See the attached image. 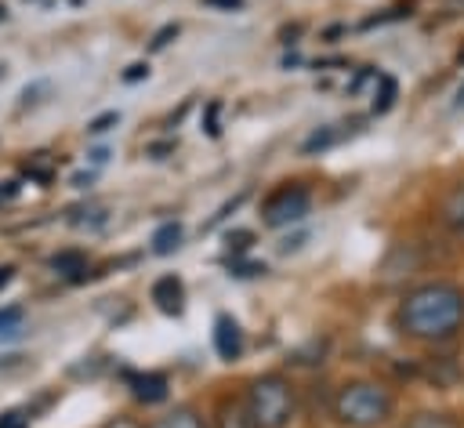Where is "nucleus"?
I'll return each mask as SVG.
<instances>
[{"mask_svg":"<svg viewBox=\"0 0 464 428\" xmlns=\"http://www.w3.org/2000/svg\"><path fill=\"white\" fill-rule=\"evenodd\" d=\"M464 326V290L457 283L435 279L413 287L399 301V330L417 341H446Z\"/></svg>","mask_w":464,"mask_h":428,"instance_id":"obj_1","label":"nucleus"},{"mask_svg":"<svg viewBox=\"0 0 464 428\" xmlns=\"http://www.w3.org/2000/svg\"><path fill=\"white\" fill-rule=\"evenodd\" d=\"M330 410L348 428H377L395 413V395L381 381H348L337 388Z\"/></svg>","mask_w":464,"mask_h":428,"instance_id":"obj_2","label":"nucleus"},{"mask_svg":"<svg viewBox=\"0 0 464 428\" xmlns=\"http://www.w3.org/2000/svg\"><path fill=\"white\" fill-rule=\"evenodd\" d=\"M246 406L261 428H286L297 413V388L283 374H261L246 384Z\"/></svg>","mask_w":464,"mask_h":428,"instance_id":"obj_3","label":"nucleus"},{"mask_svg":"<svg viewBox=\"0 0 464 428\" xmlns=\"http://www.w3.org/2000/svg\"><path fill=\"white\" fill-rule=\"evenodd\" d=\"M312 210V192L297 181H286L279 189H272L261 203V221L268 229H286V225H297L304 221V214Z\"/></svg>","mask_w":464,"mask_h":428,"instance_id":"obj_4","label":"nucleus"},{"mask_svg":"<svg viewBox=\"0 0 464 428\" xmlns=\"http://www.w3.org/2000/svg\"><path fill=\"white\" fill-rule=\"evenodd\" d=\"M214 352L225 363H232V359L243 355V330H239V323L232 316H218L214 319Z\"/></svg>","mask_w":464,"mask_h":428,"instance_id":"obj_5","label":"nucleus"},{"mask_svg":"<svg viewBox=\"0 0 464 428\" xmlns=\"http://www.w3.org/2000/svg\"><path fill=\"white\" fill-rule=\"evenodd\" d=\"M214 428H261L246 406V395H225L214 413Z\"/></svg>","mask_w":464,"mask_h":428,"instance_id":"obj_6","label":"nucleus"},{"mask_svg":"<svg viewBox=\"0 0 464 428\" xmlns=\"http://www.w3.org/2000/svg\"><path fill=\"white\" fill-rule=\"evenodd\" d=\"M439 225H442L450 236L464 239V181H457V185L439 199Z\"/></svg>","mask_w":464,"mask_h":428,"instance_id":"obj_7","label":"nucleus"},{"mask_svg":"<svg viewBox=\"0 0 464 428\" xmlns=\"http://www.w3.org/2000/svg\"><path fill=\"white\" fill-rule=\"evenodd\" d=\"M152 301L163 316H181L185 312V287L178 276H160L152 283Z\"/></svg>","mask_w":464,"mask_h":428,"instance_id":"obj_8","label":"nucleus"},{"mask_svg":"<svg viewBox=\"0 0 464 428\" xmlns=\"http://www.w3.org/2000/svg\"><path fill=\"white\" fill-rule=\"evenodd\" d=\"M167 377L163 374H156V370H149V374H134L130 377V392H134V399L138 403H163L167 399Z\"/></svg>","mask_w":464,"mask_h":428,"instance_id":"obj_9","label":"nucleus"},{"mask_svg":"<svg viewBox=\"0 0 464 428\" xmlns=\"http://www.w3.org/2000/svg\"><path fill=\"white\" fill-rule=\"evenodd\" d=\"M344 123H326V127H315L304 141H301V152L304 156H312V152H323V149H330V145H337L341 138H344V131H341Z\"/></svg>","mask_w":464,"mask_h":428,"instance_id":"obj_10","label":"nucleus"},{"mask_svg":"<svg viewBox=\"0 0 464 428\" xmlns=\"http://www.w3.org/2000/svg\"><path fill=\"white\" fill-rule=\"evenodd\" d=\"M51 268L62 272L65 279H83V272H87V254H83V250H58V254L51 258Z\"/></svg>","mask_w":464,"mask_h":428,"instance_id":"obj_11","label":"nucleus"},{"mask_svg":"<svg viewBox=\"0 0 464 428\" xmlns=\"http://www.w3.org/2000/svg\"><path fill=\"white\" fill-rule=\"evenodd\" d=\"M149 428H207V424H203V417H199L192 406H178V410L156 417Z\"/></svg>","mask_w":464,"mask_h":428,"instance_id":"obj_12","label":"nucleus"},{"mask_svg":"<svg viewBox=\"0 0 464 428\" xmlns=\"http://www.w3.org/2000/svg\"><path fill=\"white\" fill-rule=\"evenodd\" d=\"M178 243H181V221H167L152 236V250L156 254H170V250H178Z\"/></svg>","mask_w":464,"mask_h":428,"instance_id":"obj_13","label":"nucleus"},{"mask_svg":"<svg viewBox=\"0 0 464 428\" xmlns=\"http://www.w3.org/2000/svg\"><path fill=\"white\" fill-rule=\"evenodd\" d=\"M406 428H457V421L450 413H413Z\"/></svg>","mask_w":464,"mask_h":428,"instance_id":"obj_14","label":"nucleus"},{"mask_svg":"<svg viewBox=\"0 0 464 428\" xmlns=\"http://www.w3.org/2000/svg\"><path fill=\"white\" fill-rule=\"evenodd\" d=\"M395 80L392 76H381V91H373V109L377 112H384V109H392V102H395Z\"/></svg>","mask_w":464,"mask_h":428,"instance_id":"obj_15","label":"nucleus"},{"mask_svg":"<svg viewBox=\"0 0 464 428\" xmlns=\"http://www.w3.org/2000/svg\"><path fill=\"white\" fill-rule=\"evenodd\" d=\"M0 428H29V410H4Z\"/></svg>","mask_w":464,"mask_h":428,"instance_id":"obj_16","label":"nucleus"},{"mask_svg":"<svg viewBox=\"0 0 464 428\" xmlns=\"http://www.w3.org/2000/svg\"><path fill=\"white\" fill-rule=\"evenodd\" d=\"M18 323H22V308H18V305H7V308H0V334H7V330H18Z\"/></svg>","mask_w":464,"mask_h":428,"instance_id":"obj_17","label":"nucleus"},{"mask_svg":"<svg viewBox=\"0 0 464 428\" xmlns=\"http://www.w3.org/2000/svg\"><path fill=\"white\" fill-rule=\"evenodd\" d=\"M112 123H120V112H102L98 120H91V123H87V134H105Z\"/></svg>","mask_w":464,"mask_h":428,"instance_id":"obj_18","label":"nucleus"},{"mask_svg":"<svg viewBox=\"0 0 464 428\" xmlns=\"http://www.w3.org/2000/svg\"><path fill=\"white\" fill-rule=\"evenodd\" d=\"M243 199H246V192H239V196H236V199H232V203H225V207H221V210H218V214H214V218H210V221H207V229H214V225H218V221H225V218H228V214H232V210H236V207H239V203H243Z\"/></svg>","mask_w":464,"mask_h":428,"instance_id":"obj_19","label":"nucleus"},{"mask_svg":"<svg viewBox=\"0 0 464 428\" xmlns=\"http://www.w3.org/2000/svg\"><path fill=\"white\" fill-rule=\"evenodd\" d=\"M250 239H254V232H228V250H246L250 247Z\"/></svg>","mask_w":464,"mask_h":428,"instance_id":"obj_20","label":"nucleus"},{"mask_svg":"<svg viewBox=\"0 0 464 428\" xmlns=\"http://www.w3.org/2000/svg\"><path fill=\"white\" fill-rule=\"evenodd\" d=\"M141 76H149V65H145V62H134V65H127V73H123L127 83H134V80H141Z\"/></svg>","mask_w":464,"mask_h":428,"instance_id":"obj_21","label":"nucleus"},{"mask_svg":"<svg viewBox=\"0 0 464 428\" xmlns=\"http://www.w3.org/2000/svg\"><path fill=\"white\" fill-rule=\"evenodd\" d=\"M236 276H257V272H265V265H246V261H232L228 265Z\"/></svg>","mask_w":464,"mask_h":428,"instance_id":"obj_22","label":"nucleus"},{"mask_svg":"<svg viewBox=\"0 0 464 428\" xmlns=\"http://www.w3.org/2000/svg\"><path fill=\"white\" fill-rule=\"evenodd\" d=\"M170 36H178V25L160 29V33H156V40H152V47H156V51H160V47H167V40H170Z\"/></svg>","mask_w":464,"mask_h":428,"instance_id":"obj_23","label":"nucleus"},{"mask_svg":"<svg viewBox=\"0 0 464 428\" xmlns=\"http://www.w3.org/2000/svg\"><path fill=\"white\" fill-rule=\"evenodd\" d=\"M207 7H221V11H236V7H243V0H203Z\"/></svg>","mask_w":464,"mask_h":428,"instance_id":"obj_24","label":"nucleus"},{"mask_svg":"<svg viewBox=\"0 0 464 428\" xmlns=\"http://www.w3.org/2000/svg\"><path fill=\"white\" fill-rule=\"evenodd\" d=\"M18 192V181H0V203H7Z\"/></svg>","mask_w":464,"mask_h":428,"instance_id":"obj_25","label":"nucleus"},{"mask_svg":"<svg viewBox=\"0 0 464 428\" xmlns=\"http://www.w3.org/2000/svg\"><path fill=\"white\" fill-rule=\"evenodd\" d=\"M105 428H141V424H138V421H130V417H112Z\"/></svg>","mask_w":464,"mask_h":428,"instance_id":"obj_26","label":"nucleus"},{"mask_svg":"<svg viewBox=\"0 0 464 428\" xmlns=\"http://www.w3.org/2000/svg\"><path fill=\"white\" fill-rule=\"evenodd\" d=\"M11 279H14V265H0V290H4Z\"/></svg>","mask_w":464,"mask_h":428,"instance_id":"obj_27","label":"nucleus"},{"mask_svg":"<svg viewBox=\"0 0 464 428\" xmlns=\"http://www.w3.org/2000/svg\"><path fill=\"white\" fill-rule=\"evenodd\" d=\"M91 160H94V163H105V160H109V149H94Z\"/></svg>","mask_w":464,"mask_h":428,"instance_id":"obj_28","label":"nucleus"},{"mask_svg":"<svg viewBox=\"0 0 464 428\" xmlns=\"http://www.w3.org/2000/svg\"><path fill=\"white\" fill-rule=\"evenodd\" d=\"M457 102H460V105H464V83H460V91H457Z\"/></svg>","mask_w":464,"mask_h":428,"instance_id":"obj_29","label":"nucleus"},{"mask_svg":"<svg viewBox=\"0 0 464 428\" xmlns=\"http://www.w3.org/2000/svg\"><path fill=\"white\" fill-rule=\"evenodd\" d=\"M460 62H464V51H460Z\"/></svg>","mask_w":464,"mask_h":428,"instance_id":"obj_30","label":"nucleus"},{"mask_svg":"<svg viewBox=\"0 0 464 428\" xmlns=\"http://www.w3.org/2000/svg\"><path fill=\"white\" fill-rule=\"evenodd\" d=\"M72 4H80V0H72Z\"/></svg>","mask_w":464,"mask_h":428,"instance_id":"obj_31","label":"nucleus"}]
</instances>
